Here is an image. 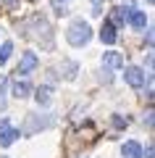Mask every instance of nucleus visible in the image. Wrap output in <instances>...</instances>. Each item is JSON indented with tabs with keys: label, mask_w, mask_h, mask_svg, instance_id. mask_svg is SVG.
Here are the masks:
<instances>
[{
	"label": "nucleus",
	"mask_w": 155,
	"mask_h": 158,
	"mask_svg": "<svg viewBox=\"0 0 155 158\" xmlns=\"http://www.w3.org/2000/svg\"><path fill=\"white\" fill-rule=\"evenodd\" d=\"M66 40L71 42L74 48H82V45H87L89 40H92V29H89V24H87V21L76 19V21H74L71 27L66 29Z\"/></svg>",
	"instance_id": "obj_1"
},
{
	"label": "nucleus",
	"mask_w": 155,
	"mask_h": 158,
	"mask_svg": "<svg viewBox=\"0 0 155 158\" xmlns=\"http://www.w3.org/2000/svg\"><path fill=\"white\" fill-rule=\"evenodd\" d=\"M37 66H39V58H37V53H24V56H21V61H18V66H16V74L27 77V74H32Z\"/></svg>",
	"instance_id": "obj_2"
},
{
	"label": "nucleus",
	"mask_w": 155,
	"mask_h": 158,
	"mask_svg": "<svg viewBox=\"0 0 155 158\" xmlns=\"http://www.w3.org/2000/svg\"><path fill=\"white\" fill-rule=\"evenodd\" d=\"M124 79H126V85H129V87L139 90V87L145 85V71H142V69H137V66H129L126 71H124Z\"/></svg>",
	"instance_id": "obj_3"
},
{
	"label": "nucleus",
	"mask_w": 155,
	"mask_h": 158,
	"mask_svg": "<svg viewBox=\"0 0 155 158\" xmlns=\"http://www.w3.org/2000/svg\"><path fill=\"white\" fill-rule=\"evenodd\" d=\"M16 140H18V129L8 127V121H6V124H0V148H8V145H13Z\"/></svg>",
	"instance_id": "obj_4"
},
{
	"label": "nucleus",
	"mask_w": 155,
	"mask_h": 158,
	"mask_svg": "<svg viewBox=\"0 0 155 158\" xmlns=\"http://www.w3.org/2000/svg\"><path fill=\"white\" fill-rule=\"evenodd\" d=\"M103 66H105V69H121L124 66V56H121V53H116V50L103 53Z\"/></svg>",
	"instance_id": "obj_5"
},
{
	"label": "nucleus",
	"mask_w": 155,
	"mask_h": 158,
	"mask_svg": "<svg viewBox=\"0 0 155 158\" xmlns=\"http://www.w3.org/2000/svg\"><path fill=\"white\" fill-rule=\"evenodd\" d=\"M121 156H124V158H142V145H139L137 140H129V142H124V148H121Z\"/></svg>",
	"instance_id": "obj_6"
},
{
	"label": "nucleus",
	"mask_w": 155,
	"mask_h": 158,
	"mask_svg": "<svg viewBox=\"0 0 155 158\" xmlns=\"http://www.w3.org/2000/svg\"><path fill=\"white\" fill-rule=\"evenodd\" d=\"M126 21L132 24L134 29H145L147 19H145V13H142V11H132V8H129V11H126Z\"/></svg>",
	"instance_id": "obj_7"
},
{
	"label": "nucleus",
	"mask_w": 155,
	"mask_h": 158,
	"mask_svg": "<svg viewBox=\"0 0 155 158\" xmlns=\"http://www.w3.org/2000/svg\"><path fill=\"white\" fill-rule=\"evenodd\" d=\"M100 40H103L105 45H113V42L118 40V34H116V27H113L111 21H108V24H103V32H100Z\"/></svg>",
	"instance_id": "obj_8"
},
{
	"label": "nucleus",
	"mask_w": 155,
	"mask_h": 158,
	"mask_svg": "<svg viewBox=\"0 0 155 158\" xmlns=\"http://www.w3.org/2000/svg\"><path fill=\"white\" fill-rule=\"evenodd\" d=\"M29 92H32V85H29V82H13V98H18V100H21V98H29Z\"/></svg>",
	"instance_id": "obj_9"
},
{
	"label": "nucleus",
	"mask_w": 155,
	"mask_h": 158,
	"mask_svg": "<svg viewBox=\"0 0 155 158\" xmlns=\"http://www.w3.org/2000/svg\"><path fill=\"white\" fill-rule=\"evenodd\" d=\"M129 8H132V6H129V3H126V8H116V11H113L111 13V24H113V27H124V24H126V11H129Z\"/></svg>",
	"instance_id": "obj_10"
},
{
	"label": "nucleus",
	"mask_w": 155,
	"mask_h": 158,
	"mask_svg": "<svg viewBox=\"0 0 155 158\" xmlns=\"http://www.w3.org/2000/svg\"><path fill=\"white\" fill-rule=\"evenodd\" d=\"M34 98H37V103H39V106H47V103L53 100V90H50V87H39Z\"/></svg>",
	"instance_id": "obj_11"
},
{
	"label": "nucleus",
	"mask_w": 155,
	"mask_h": 158,
	"mask_svg": "<svg viewBox=\"0 0 155 158\" xmlns=\"http://www.w3.org/2000/svg\"><path fill=\"white\" fill-rule=\"evenodd\" d=\"M11 53H13V45H11V42H3V45H0V66L11 58Z\"/></svg>",
	"instance_id": "obj_12"
},
{
	"label": "nucleus",
	"mask_w": 155,
	"mask_h": 158,
	"mask_svg": "<svg viewBox=\"0 0 155 158\" xmlns=\"http://www.w3.org/2000/svg\"><path fill=\"white\" fill-rule=\"evenodd\" d=\"M113 124H116V127H126V118H118L116 116V118H113Z\"/></svg>",
	"instance_id": "obj_13"
},
{
	"label": "nucleus",
	"mask_w": 155,
	"mask_h": 158,
	"mask_svg": "<svg viewBox=\"0 0 155 158\" xmlns=\"http://www.w3.org/2000/svg\"><path fill=\"white\" fill-rule=\"evenodd\" d=\"M55 13H58V16H63V13H68V11H66L63 6H58V3H55Z\"/></svg>",
	"instance_id": "obj_14"
},
{
	"label": "nucleus",
	"mask_w": 155,
	"mask_h": 158,
	"mask_svg": "<svg viewBox=\"0 0 155 158\" xmlns=\"http://www.w3.org/2000/svg\"><path fill=\"white\" fill-rule=\"evenodd\" d=\"M92 3H95V6H103V3H105V0H92Z\"/></svg>",
	"instance_id": "obj_15"
},
{
	"label": "nucleus",
	"mask_w": 155,
	"mask_h": 158,
	"mask_svg": "<svg viewBox=\"0 0 155 158\" xmlns=\"http://www.w3.org/2000/svg\"><path fill=\"white\" fill-rule=\"evenodd\" d=\"M147 3H153V0H147Z\"/></svg>",
	"instance_id": "obj_16"
}]
</instances>
